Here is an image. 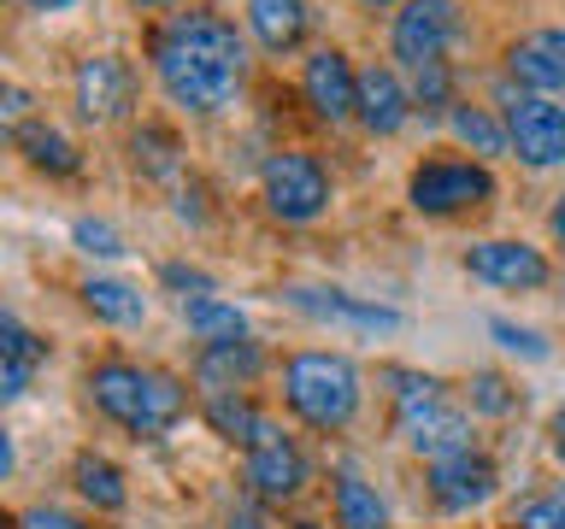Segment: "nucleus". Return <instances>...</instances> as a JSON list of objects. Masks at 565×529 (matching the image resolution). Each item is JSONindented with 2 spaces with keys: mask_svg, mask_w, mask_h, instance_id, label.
<instances>
[{
  "mask_svg": "<svg viewBox=\"0 0 565 529\" xmlns=\"http://www.w3.org/2000/svg\"><path fill=\"white\" fill-rule=\"evenodd\" d=\"M466 271L477 282H489V289L536 294V289H547L554 264H547V253H542V247H530V241H471L466 247Z\"/></svg>",
  "mask_w": 565,
  "mask_h": 529,
  "instance_id": "9b49d317",
  "label": "nucleus"
},
{
  "mask_svg": "<svg viewBox=\"0 0 565 529\" xmlns=\"http://www.w3.org/2000/svg\"><path fill=\"white\" fill-rule=\"evenodd\" d=\"M454 106H459V100H454V71H448V60L413 71V112H418L424 123H448Z\"/></svg>",
  "mask_w": 565,
  "mask_h": 529,
  "instance_id": "cd10ccee",
  "label": "nucleus"
},
{
  "mask_svg": "<svg viewBox=\"0 0 565 529\" xmlns=\"http://www.w3.org/2000/svg\"><path fill=\"white\" fill-rule=\"evenodd\" d=\"M30 12H65V7H77V0H24Z\"/></svg>",
  "mask_w": 565,
  "mask_h": 529,
  "instance_id": "58836bf2",
  "label": "nucleus"
},
{
  "mask_svg": "<svg viewBox=\"0 0 565 529\" xmlns=\"http://www.w3.org/2000/svg\"><path fill=\"white\" fill-rule=\"evenodd\" d=\"M130 7H141V12H159V7H177V0H130Z\"/></svg>",
  "mask_w": 565,
  "mask_h": 529,
  "instance_id": "ea45409f",
  "label": "nucleus"
},
{
  "mask_svg": "<svg viewBox=\"0 0 565 529\" xmlns=\"http://www.w3.org/2000/svg\"><path fill=\"white\" fill-rule=\"evenodd\" d=\"M512 83L530 95H565V30H530L507 47Z\"/></svg>",
  "mask_w": 565,
  "mask_h": 529,
  "instance_id": "2eb2a0df",
  "label": "nucleus"
},
{
  "mask_svg": "<svg viewBox=\"0 0 565 529\" xmlns=\"http://www.w3.org/2000/svg\"><path fill=\"white\" fill-rule=\"evenodd\" d=\"M0 112H7L12 130H18V123H30V95L18 83H7V88H0Z\"/></svg>",
  "mask_w": 565,
  "mask_h": 529,
  "instance_id": "f704fd0d",
  "label": "nucleus"
},
{
  "mask_svg": "<svg viewBox=\"0 0 565 529\" xmlns=\"http://www.w3.org/2000/svg\"><path fill=\"white\" fill-rule=\"evenodd\" d=\"M130 165L141 176H153V183H171V176L183 171V141H177V130H166V123H141L130 136Z\"/></svg>",
  "mask_w": 565,
  "mask_h": 529,
  "instance_id": "393cba45",
  "label": "nucleus"
},
{
  "mask_svg": "<svg viewBox=\"0 0 565 529\" xmlns=\"http://www.w3.org/2000/svg\"><path fill=\"white\" fill-rule=\"evenodd\" d=\"M88 406L118 423L124 435L136 441H159L166 430H177L189 412V388L171 377V370H153V365H136V359H100L88 365Z\"/></svg>",
  "mask_w": 565,
  "mask_h": 529,
  "instance_id": "f03ea898",
  "label": "nucleus"
},
{
  "mask_svg": "<svg viewBox=\"0 0 565 529\" xmlns=\"http://www.w3.org/2000/svg\"><path fill=\"white\" fill-rule=\"evenodd\" d=\"M494 95H501L512 159H524L530 171L565 165V106L547 95H530V88H512V83H501Z\"/></svg>",
  "mask_w": 565,
  "mask_h": 529,
  "instance_id": "0eeeda50",
  "label": "nucleus"
},
{
  "mask_svg": "<svg viewBox=\"0 0 565 529\" xmlns=\"http://www.w3.org/2000/svg\"><path fill=\"white\" fill-rule=\"evenodd\" d=\"M448 130L466 141V148L477 159H494V153H512V141H507V118H494L489 106H466L459 100L454 112H448Z\"/></svg>",
  "mask_w": 565,
  "mask_h": 529,
  "instance_id": "a878e982",
  "label": "nucleus"
},
{
  "mask_svg": "<svg viewBox=\"0 0 565 529\" xmlns=\"http://www.w3.org/2000/svg\"><path fill=\"white\" fill-rule=\"evenodd\" d=\"M247 30L265 53H295L312 30L307 0H247Z\"/></svg>",
  "mask_w": 565,
  "mask_h": 529,
  "instance_id": "a211bd4d",
  "label": "nucleus"
},
{
  "mask_svg": "<svg viewBox=\"0 0 565 529\" xmlns=\"http://www.w3.org/2000/svg\"><path fill=\"white\" fill-rule=\"evenodd\" d=\"M430 500L436 511H477L483 500H494V488H501V471H494V458L489 453H454V458H430Z\"/></svg>",
  "mask_w": 565,
  "mask_h": 529,
  "instance_id": "ddd939ff",
  "label": "nucleus"
},
{
  "mask_svg": "<svg viewBox=\"0 0 565 529\" xmlns=\"http://www.w3.org/2000/svg\"><path fill=\"white\" fill-rule=\"evenodd\" d=\"M413 118V88L395 77V65H365L360 71V123L365 136H401Z\"/></svg>",
  "mask_w": 565,
  "mask_h": 529,
  "instance_id": "dca6fc26",
  "label": "nucleus"
},
{
  "mask_svg": "<svg viewBox=\"0 0 565 529\" xmlns=\"http://www.w3.org/2000/svg\"><path fill=\"white\" fill-rule=\"evenodd\" d=\"M71 488H77L95 511H124L130 506V483H124V471L106 453H77L71 458Z\"/></svg>",
  "mask_w": 565,
  "mask_h": 529,
  "instance_id": "5701e85b",
  "label": "nucleus"
},
{
  "mask_svg": "<svg viewBox=\"0 0 565 529\" xmlns=\"http://www.w3.org/2000/svg\"><path fill=\"white\" fill-rule=\"evenodd\" d=\"M159 282H166V289H177L183 300L218 294V289H212V277H206V271H194V264H159Z\"/></svg>",
  "mask_w": 565,
  "mask_h": 529,
  "instance_id": "473e14b6",
  "label": "nucleus"
},
{
  "mask_svg": "<svg viewBox=\"0 0 565 529\" xmlns=\"http://www.w3.org/2000/svg\"><path fill=\"white\" fill-rule=\"evenodd\" d=\"M47 359V342L35 330H24L18 312H0V395L18 400L35 377V365Z\"/></svg>",
  "mask_w": 565,
  "mask_h": 529,
  "instance_id": "6ab92c4d",
  "label": "nucleus"
},
{
  "mask_svg": "<svg viewBox=\"0 0 565 529\" xmlns=\"http://www.w3.org/2000/svg\"><path fill=\"white\" fill-rule=\"evenodd\" d=\"M183 324L201 342H236V335H247V312L218 300V294H201V300H183Z\"/></svg>",
  "mask_w": 565,
  "mask_h": 529,
  "instance_id": "bb28decb",
  "label": "nucleus"
},
{
  "mask_svg": "<svg viewBox=\"0 0 565 529\" xmlns=\"http://www.w3.org/2000/svg\"><path fill=\"white\" fill-rule=\"evenodd\" d=\"M295 312L318 317V324H342V330H360V335H395L406 317L383 300H360V294H342V289H289L282 294Z\"/></svg>",
  "mask_w": 565,
  "mask_h": 529,
  "instance_id": "4468645a",
  "label": "nucleus"
},
{
  "mask_svg": "<svg viewBox=\"0 0 565 529\" xmlns=\"http://www.w3.org/2000/svg\"><path fill=\"white\" fill-rule=\"evenodd\" d=\"M83 306L113 330H136L141 317H148V294H141L136 282H124V277H88L83 282Z\"/></svg>",
  "mask_w": 565,
  "mask_h": 529,
  "instance_id": "4be33fe9",
  "label": "nucleus"
},
{
  "mask_svg": "<svg viewBox=\"0 0 565 529\" xmlns=\"http://www.w3.org/2000/svg\"><path fill=\"white\" fill-rule=\"evenodd\" d=\"M259 201L282 224L324 218V206H330V171H324V159L300 153V148H277L259 165Z\"/></svg>",
  "mask_w": 565,
  "mask_h": 529,
  "instance_id": "39448f33",
  "label": "nucleus"
},
{
  "mask_svg": "<svg viewBox=\"0 0 565 529\" xmlns=\"http://www.w3.org/2000/svg\"><path fill=\"white\" fill-rule=\"evenodd\" d=\"M18 529H83V518H71L60 506H24L18 511Z\"/></svg>",
  "mask_w": 565,
  "mask_h": 529,
  "instance_id": "72a5a7b5",
  "label": "nucleus"
},
{
  "mask_svg": "<svg viewBox=\"0 0 565 529\" xmlns=\"http://www.w3.org/2000/svg\"><path fill=\"white\" fill-rule=\"evenodd\" d=\"M547 447H554V458L565 465V406H559L554 418H547Z\"/></svg>",
  "mask_w": 565,
  "mask_h": 529,
  "instance_id": "e433bc0d",
  "label": "nucleus"
},
{
  "mask_svg": "<svg viewBox=\"0 0 565 529\" xmlns=\"http://www.w3.org/2000/svg\"><path fill=\"white\" fill-rule=\"evenodd\" d=\"M300 95H307L318 123H360V71L348 65L342 47H318L300 65Z\"/></svg>",
  "mask_w": 565,
  "mask_h": 529,
  "instance_id": "1a4fd4ad",
  "label": "nucleus"
},
{
  "mask_svg": "<svg viewBox=\"0 0 565 529\" xmlns=\"http://www.w3.org/2000/svg\"><path fill=\"white\" fill-rule=\"evenodd\" d=\"M330 506H335V529H388V500L360 471H335Z\"/></svg>",
  "mask_w": 565,
  "mask_h": 529,
  "instance_id": "412c9836",
  "label": "nucleus"
},
{
  "mask_svg": "<svg viewBox=\"0 0 565 529\" xmlns=\"http://www.w3.org/2000/svg\"><path fill=\"white\" fill-rule=\"evenodd\" d=\"M489 335H494L507 353H519V359H547V342H542V335L524 330V324H512V317H489Z\"/></svg>",
  "mask_w": 565,
  "mask_h": 529,
  "instance_id": "2f4dec72",
  "label": "nucleus"
},
{
  "mask_svg": "<svg viewBox=\"0 0 565 529\" xmlns=\"http://www.w3.org/2000/svg\"><path fill=\"white\" fill-rule=\"evenodd\" d=\"M507 529H565V488L519 500V506H512V518H507Z\"/></svg>",
  "mask_w": 565,
  "mask_h": 529,
  "instance_id": "c756f323",
  "label": "nucleus"
},
{
  "mask_svg": "<svg viewBox=\"0 0 565 529\" xmlns=\"http://www.w3.org/2000/svg\"><path fill=\"white\" fill-rule=\"evenodd\" d=\"M466 35V12H459V0H406L395 12V30H388V53H395V65H441L448 60V47Z\"/></svg>",
  "mask_w": 565,
  "mask_h": 529,
  "instance_id": "6e6552de",
  "label": "nucleus"
},
{
  "mask_svg": "<svg viewBox=\"0 0 565 529\" xmlns=\"http://www.w3.org/2000/svg\"><path fill=\"white\" fill-rule=\"evenodd\" d=\"M230 529H271V523H265V506H236L230 511Z\"/></svg>",
  "mask_w": 565,
  "mask_h": 529,
  "instance_id": "c9c22d12",
  "label": "nucleus"
},
{
  "mask_svg": "<svg viewBox=\"0 0 565 529\" xmlns=\"http://www.w3.org/2000/svg\"><path fill=\"white\" fill-rule=\"evenodd\" d=\"M289 529H324V523H312V518H300V523H289Z\"/></svg>",
  "mask_w": 565,
  "mask_h": 529,
  "instance_id": "79ce46f5",
  "label": "nucleus"
},
{
  "mask_svg": "<svg viewBox=\"0 0 565 529\" xmlns=\"http://www.w3.org/2000/svg\"><path fill=\"white\" fill-rule=\"evenodd\" d=\"M71 100L88 123H118L136 106V71L118 53H88V60L71 71Z\"/></svg>",
  "mask_w": 565,
  "mask_h": 529,
  "instance_id": "9d476101",
  "label": "nucleus"
},
{
  "mask_svg": "<svg viewBox=\"0 0 565 529\" xmlns=\"http://www.w3.org/2000/svg\"><path fill=\"white\" fill-rule=\"evenodd\" d=\"M360 7H371V12H383V7H406V0H360Z\"/></svg>",
  "mask_w": 565,
  "mask_h": 529,
  "instance_id": "a19ab883",
  "label": "nucleus"
},
{
  "mask_svg": "<svg viewBox=\"0 0 565 529\" xmlns=\"http://www.w3.org/2000/svg\"><path fill=\"white\" fill-rule=\"evenodd\" d=\"M547 229H554V241L565 247V188L554 194V206H547Z\"/></svg>",
  "mask_w": 565,
  "mask_h": 529,
  "instance_id": "4c0bfd02",
  "label": "nucleus"
},
{
  "mask_svg": "<svg viewBox=\"0 0 565 529\" xmlns=\"http://www.w3.org/2000/svg\"><path fill=\"white\" fill-rule=\"evenodd\" d=\"M388 388H395V430L401 441L413 447L424 465L430 458H454V453H471V412L448 395L441 377H424V370H388Z\"/></svg>",
  "mask_w": 565,
  "mask_h": 529,
  "instance_id": "20e7f679",
  "label": "nucleus"
},
{
  "mask_svg": "<svg viewBox=\"0 0 565 529\" xmlns=\"http://www.w3.org/2000/svg\"><path fill=\"white\" fill-rule=\"evenodd\" d=\"M265 370V347L236 335V342H206L201 359H194V382L206 388V395H242L247 382H254Z\"/></svg>",
  "mask_w": 565,
  "mask_h": 529,
  "instance_id": "f3484780",
  "label": "nucleus"
},
{
  "mask_svg": "<svg viewBox=\"0 0 565 529\" xmlns=\"http://www.w3.org/2000/svg\"><path fill=\"white\" fill-rule=\"evenodd\" d=\"M12 148L24 153L42 176H77V171H83L77 141H71L65 130H53V123H42V118L18 123V130H12Z\"/></svg>",
  "mask_w": 565,
  "mask_h": 529,
  "instance_id": "aec40b11",
  "label": "nucleus"
},
{
  "mask_svg": "<svg viewBox=\"0 0 565 529\" xmlns=\"http://www.w3.org/2000/svg\"><path fill=\"white\" fill-rule=\"evenodd\" d=\"M282 400H289V412L307 423V430L335 435L360 418L365 377L348 353L307 347V353H289V359H282Z\"/></svg>",
  "mask_w": 565,
  "mask_h": 529,
  "instance_id": "7ed1b4c3",
  "label": "nucleus"
},
{
  "mask_svg": "<svg viewBox=\"0 0 565 529\" xmlns=\"http://www.w3.org/2000/svg\"><path fill=\"white\" fill-rule=\"evenodd\" d=\"M71 241H77L88 259H124V253H130V247H124V236H118L106 218H77V224H71Z\"/></svg>",
  "mask_w": 565,
  "mask_h": 529,
  "instance_id": "7c9ffc66",
  "label": "nucleus"
},
{
  "mask_svg": "<svg viewBox=\"0 0 565 529\" xmlns=\"http://www.w3.org/2000/svg\"><path fill=\"white\" fill-rule=\"evenodd\" d=\"M206 423L224 441H236V447H259V441L271 435V418H265L247 395H206Z\"/></svg>",
  "mask_w": 565,
  "mask_h": 529,
  "instance_id": "b1692460",
  "label": "nucleus"
},
{
  "mask_svg": "<svg viewBox=\"0 0 565 529\" xmlns=\"http://www.w3.org/2000/svg\"><path fill=\"white\" fill-rule=\"evenodd\" d=\"M466 400H471V412H483V418H512L519 412V388H512L507 377H494V370H477Z\"/></svg>",
  "mask_w": 565,
  "mask_h": 529,
  "instance_id": "c85d7f7f",
  "label": "nucleus"
},
{
  "mask_svg": "<svg viewBox=\"0 0 565 529\" xmlns=\"http://www.w3.org/2000/svg\"><path fill=\"white\" fill-rule=\"evenodd\" d=\"M148 60H153V77L166 88V100L194 118L236 106V95L247 88V42L218 12H171L153 30Z\"/></svg>",
  "mask_w": 565,
  "mask_h": 529,
  "instance_id": "f257e3e1",
  "label": "nucleus"
},
{
  "mask_svg": "<svg viewBox=\"0 0 565 529\" xmlns=\"http://www.w3.org/2000/svg\"><path fill=\"white\" fill-rule=\"evenodd\" d=\"M406 201L424 218H459V212H477L494 201V176L483 159H424L406 176Z\"/></svg>",
  "mask_w": 565,
  "mask_h": 529,
  "instance_id": "423d86ee",
  "label": "nucleus"
},
{
  "mask_svg": "<svg viewBox=\"0 0 565 529\" xmlns=\"http://www.w3.org/2000/svg\"><path fill=\"white\" fill-rule=\"evenodd\" d=\"M307 453H300V441L295 435H282L277 423H271V435L259 441V447H247V488H254V500L259 506H282V500H295L300 488H307Z\"/></svg>",
  "mask_w": 565,
  "mask_h": 529,
  "instance_id": "f8f14e48",
  "label": "nucleus"
}]
</instances>
